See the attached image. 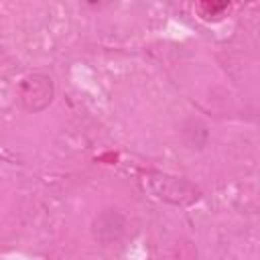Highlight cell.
I'll return each mask as SVG.
<instances>
[{"instance_id": "cell-1", "label": "cell", "mask_w": 260, "mask_h": 260, "mask_svg": "<svg viewBox=\"0 0 260 260\" xmlns=\"http://www.w3.org/2000/svg\"><path fill=\"white\" fill-rule=\"evenodd\" d=\"M148 187L154 193V197L173 203V205H191L201 199V191L187 179L167 175V173H148L146 175Z\"/></svg>"}, {"instance_id": "cell-2", "label": "cell", "mask_w": 260, "mask_h": 260, "mask_svg": "<svg viewBox=\"0 0 260 260\" xmlns=\"http://www.w3.org/2000/svg\"><path fill=\"white\" fill-rule=\"evenodd\" d=\"M53 95H55L53 79L45 73H39V71L28 73L18 83V98L26 112H32V114L43 112L53 102Z\"/></svg>"}, {"instance_id": "cell-3", "label": "cell", "mask_w": 260, "mask_h": 260, "mask_svg": "<svg viewBox=\"0 0 260 260\" xmlns=\"http://www.w3.org/2000/svg\"><path fill=\"white\" fill-rule=\"evenodd\" d=\"M230 8L228 2H199L195 6L197 14L203 18V20H217L225 14V10Z\"/></svg>"}]
</instances>
